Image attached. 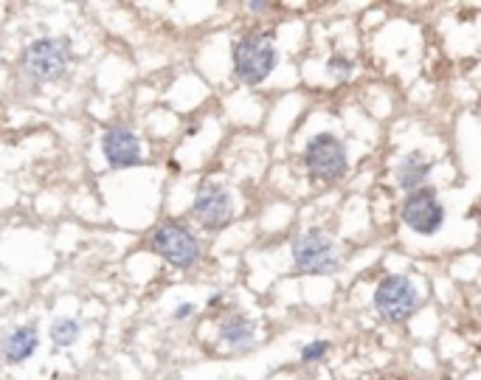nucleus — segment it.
<instances>
[{"label":"nucleus","mask_w":481,"mask_h":380,"mask_svg":"<svg viewBox=\"0 0 481 380\" xmlns=\"http://www.w3.org/2000/svg\"><path fill=\"white\" fill-rule=\"evenodd\" d=\"M234 74L236 79L254 87L262 85L270 74H273L276 63H279V51H276V40L270 32H262V28H251L234 43Z\"/></svg>","instance_id":"nucleus-1"},{"label":"nucleus","mask_w":481,"mask_h":380,"mask_svg":"<svg viewBox=\"0 0 481 380\" xmlns=\"http://www.w3.org/2000/svg\"><path fill=\"white\" fill-rule=\"evenodd\" d=\"M71 65V45L63 37H37L20 51V71L34 85L59 82Z\"/></svg>","instance_id":"nucleus-2"},{"label":"nucleus","mask_w":481,"mask_h":380,"mask_svg":"<svg viewBox=\"0 0 481 380\" xmlns=\"http://www.w3.org/2000/svg\"><path fill=\"white\" fill-rule=\"evenodd\" d=\"M149 248H153L166 265L177 268V271L194 268L203 256V245L197 240V234L180 220L161 223L153 231V237H149Z\"/></svg>","instance_id":"nucleus-3"},{"label":"nucleus","mask_w":481,"mask_h":380,"mask_svg":"<svg viewBox=\"0 0 481 380\" xmlns=\"http://www.w3.org/2000/svg\"><path fill=\"white\" fill-rule=\"evenodd\" d=\"M304 169L318 183H335L346 178L349 172V153L346 144L335 133H315L302 153Z\"/></svg>","instance_id":"nucleus-4"},{"label":"nucleus","mask_w":481,"mask_h":380,"mask_svg":"<svg viewBox=\"0 0 481 380\" xmlns=\"http://www.w3.org/2000/svg\"><path fill=\"white\" fill-rule=\"evenodd\" d=\"M419 290L411 276L405 273H385L374 287V313L388 321V324H405V321L419 310Z\"/></svg>","instance_id":"nucleus-5"},{"label":"nucleus","mask_w":481,"mask_h":380,"mask_svg":"<svg viewBox=\"0 0 481 380\" xmlns=\"http://www.w3.org/2000/svg\"><path fill=\"white\" fill-rule=\"evenodd\" d=\"M293 254V265L302 273H315V276H326L335 273L341 268V256H338V245L321 228H307L302 231L290 245Z\"/></svg>","instance_id":"nucleus-6"},{"label":"nucleus","mask_w":481,"mask_h":380,"mask_svg":"<svg viewBox=\"0 0 481 380\" xmlns=\"http://www.w3.org/2000/svg\"><path fill=\"white\" fill-rule=\"evenodd\" d=\"M234 194L217 181H200L192 197V214L203 231H223L234 220Z\"/></svg>","instance_id":"nucleus-7"},{"label":"nucleus","mask_w":481,"mask_h":380,"mask_svg":"<svg viewBox=\"0 0 481 380\" xmlns=\"http://www.w3.org/2000/svg\"><path fill=\"white\" fill-rule=\"evenodd\" d=\"M400 217L403 223L419 234V237H434L445 225V206L439 200V192L434 186L416 189L411 194H405L403 206H400Z\"/></svg>","instance_id":"nucleus-8"},{"label":"nucleus","mask_w":481,"mask_h":380,"mask_svg":"<svg viewBox=\"0 0 481 380\" xmlns=\"http://www.w3.org/2000/svg\"><path fill=\"white\" fill-rule=\"evenodd\" d=\"M102 155H104V161H107L110 169L138 166L144 161L141 138L130 127H124V124H113L102 135Z\"/></svg>","instance_id":"nucleus-9"},{"label":"nucleus","mask_w":481,"mask_h":380,"mask_svg":"<svg viewBox=\"0 0 481 380\" xmlns=\"http://www.w3.org/2000/svg\"><path fill=\"white\" fill-rule=\"evenodd\" d=\"M37 349H40V333L34 324H20L9 330V335L3 338V358L9 366L25 364L28 358H34Z\"/></svg>","instance_id":"nucleus-10"},{"label":"nucleus","mask_w":481,"mask_h":380,"mask_svg":"<svg viewBox=\"0 0 481 380\" xmlns=\"http://www.w3.org/2000/svg\"><path fill=\"white\" fill-rule=\"evenodd\" d=\"M431 169H434V164L428 161L425 153L414 150V153L403 155L400 164H397V172H394V175H397V186H400L405 194H411V192H416V189H425V186H428Z\"/></svg>","instance_id":"nucleus-11"},{"label":"nucleus","mask_w":481,"mask_h":380,"mask_svg":"<svg viewBox=\"0 0 481 380\" xmlns=\"http://www.w3.org/2000/svg\"><path fill=\"white\" fill-rule=\"evenodd\" d=\"M220 338L225 346L236 349V353H245V349H254L256 344V327L243 313H231L220 321Z\"/></svg>","instance_id":"nucleus-12"},{"label":"nucleus","mask_w":481,"mask_h":380,"mask_svg":"<svg viewBox=\"0 0 481 380\" xmlns=\"http://www.w3.org/2000/svg\"><path fill=\"white\" fill-rule=\"evenodd\" d=\"M82 335V324H79V318H68V315H59L51 321V327H48V338L56 349H71Z\"/></svg>","instance_id":"nucleus-13"},{"label":"nucleus","mask_w":481,"mask_h":380,"mask_svg":"<svg viewBox=\"0 0 481 380\" xmlns=\"http://www.w3.org/2000/svg\"><path fill=\"white\" fill-rule=\"evenodd\" d=\"M326 74L335 82H346L355 74V60H349V56H344V54H333L326 60Z\"/></svg>","instance_id":"nucleus-14"},{"label":"nucleus","mask_w":481,"mask_h":380,"mask_svg":"<svg viewBox=\"0 0 481 380\" xmlns=\"http://www.w3.org/2000/svg\"><path fill=\"white\" fill-rule=\"evenodd\" d=\"M326 355H329V341H324V338H315V341L302 346V361L304 364H321Z\"/></svg>","instance_id":"nucleus-15"},{"label":"nucleus","mask_w":481,"mask_h":380,"mask_svg":"<svg viewBox=\"0 0 481 380\" xmlns=\"http://www.w3.org/2000/svg\"><path fill=\"white\" fill-rule=\"evenodd\" d=\"M194 310H197V307H194L192 302H183V304H177V307H175L172 318H175V321H189V318L194 315Z\"/></svg>","instance_id":"nucleus-16"},{"label":"nucleus","mask_w":481,"mask_h":380,"mask_svg":"<svg viewBox=\"0 0 481 380\" xmlns=\"http://www.w3.org/2000/svg\"><path fill=\"white\" fill-rule=\"evenodd\" d=\"M248 12H270V3H248Z\"/></svg>","instance_id":"nucleus-17"},{"label":"nucleus","mask_w":481,"mask_h":380,"mask_svg":"<svg viewBox=\"0 0 481 380\" xmlns=\"http://www.w3.org/2000/svg\"><path fill=\"white\" fill-rule=\"evenodd\" d=\"M217 304H223V293H214L212 299H208V307H217Z\"/></svg>","instance_id":"nucleus-18"}]
</instances>
